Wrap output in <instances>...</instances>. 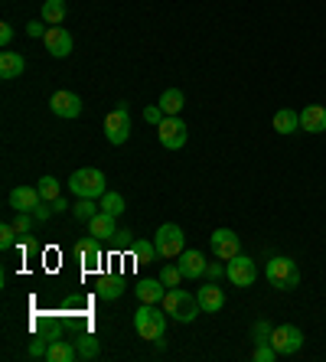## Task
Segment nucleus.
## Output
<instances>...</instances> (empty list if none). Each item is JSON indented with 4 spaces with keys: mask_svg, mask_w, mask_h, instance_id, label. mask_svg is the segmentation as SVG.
<instances>
[{
    "mask_svg": "<svg viewBox=\"0 0 326 362\" xmlns=\"http://www.w3.org/2000/svg\"><path fill=\"white\" fill-rule=\"evenodd\" d=\"M176 264H180V271H183L186 281L202 278V274H206V268H209V264H206V258H202L199 252H190V248H186L180 258H176Z\"/></svg>",
    "mask_w": 326,
    "mask_h": 362,
    "instance_id": "obj_16",
    "label": "nucleus"
},
{
    "mask_svg": "<svg viewBox=\"0 0 326 362\" xmlns=\"http://www.w3.org/2000/svg\"><path fill=\"white\" fill-rule=\"evenodd\" d=\"M42 42H46V52L56 56V59H66L69 52H72V33H69L66 26H50Z\"/></svg>",
    "mask_w": 326,
    "mask_h": 362,
    "instance_id": "obj_12",
    "label": "nucleus"
},
{
    "mask_svg": "<svg viewBox=\"0 0 326 362\" xmlns=\"http://www.w3.org/2000/svg\"><path fill=\"white\" fill-rule=\"evenodd\" d=\"M209 245L219 262H232L235 255H242V238L235 235L232 228H216L209 235Z\"/></svg>",
    "mask_w": 326,
    "mask_h": 362,
    "instance_id": "obj_8",
    "label": "nucleus"
},
{
    "mask_svg": "<svg viewBox=\"0 0 326 362\" xmlns=\"http://www.w3.org/2000/svg\"><path fill=\"white\" fill-rule=\"evenodd\" d=\"M46 353H50V343L42 337L30 339V346H26V359H46Z\"/></svg>",
    "mask_w": 326,
    "mask_h": 362,
    "instance_id": "obj_34",
    "label": "nucleus"
},
{
    "mask_svg": "<svg viewBox=\"0 0 326 362\" xmlns=\"http://www.w3.org/2000/svg\"><path fill=\"white\" fill-rule=\"evenodd\" d=\"M271 346L277 349V356L301 353V346H303L301 327H293V323H281V327H274V333H271Z\"/></svg>",
    "mask_w": 326,
    "mask_h": 362,
    "instance_id": "obj_7",
    "label": "nucleus"
},
{
    "mask_svg": "<svg viewBox=\"0 0 326 362\" xmlns=\"http://www.w3.org/2000/svg\"><path fill=\"white\" fill-rule=\"evenodd\" d=\"M163 118H167V115H163V108H160V105H147V108H144V121H147V124L160 127V124H163Z\"/></svg>",
    "mask_w": 326,
    "mask_h": 362,
    "instance_id": "obj_35",
    "label": "nucleus"
},
{
    "mask_svg": "<svg viewBox=\"0 0 326 362\" xmlns=\"http://www.w3.org/2000/svg\"><path fill=\"white\" fill-rule=\"evenodd\" d=\"M50 111L56 115V118L72 121V118H78V115H82V98H78L76 92H56L50 98Z\"/></svg>",
    "mask_w": 326,
    "mask_h": 362,
    "instance_id": "obj_11",
    "label": "nucleus"
},
{
    "mask_svg": "<svg viewBox=\"0 0 326 362\" xmlns=\"http://www.w3.org/2000/svg\"><path fill=\"white\" fill-rule=\"evenodd\" d=\"M251 333H255V343H261V339H271V333H274V327H271L268 320H258V323H255V329H251Z\"/></svg>",
    "mask_w": 326,
    "mask_h": 362,
    "instance_id": "obj_37",
    "label": "nucleus"
},
{
    "mask_svg": "<svg viewBox=\"0 0 326 362\" xmlns=\"http://www.w3.org/2000/svg\"><path fill=\"white\" fill-rule=\"evenodd\" d=\"M105 137H108V144H115V147H121V144L131 137V115H127L124 101H117L115 108L108 111V118H105Z\"/></svg>",
    "mask_w": 326,
    "mask_h": 362,
    "instance_id": "obj_6",
    "label": "nucleus"
},
{
    "mask_svg": "<svg viewBox=\"0 0 326 362\" xmlns=\"http://www.w3.org/2000/svg\"><path fill=\"white\" fill-rule=\"evenodd\" d=\"M160 281L167 287H180L183 284V271H180V264H163V271H160Z\"/></svg>",
    "mask_w": 326,
    "mask_h": 362,
    "instance_id": "obj_31",
    "label": "nucleus"
},
{
    "mask_svg": "<svg viewBox=\"0 0 326 362\" xmlns=\"http://www.w3.org/2000/svg\"><path fill=\"white\" fill-rule=\"evenodd\" d=\"M167 291L170 287L163 284L160 278H144V281H137V287H134V294H137V300L141 303H163Z\"/></svg>",
    "mask_w": 326,
    "mask_h": 362,
    "instance_id": "obj_13",
    "label": "nucleus"
},
{
    "mask_svg": "<svg viewBox=\"0 0 326 362\" xmlns=\"http://www.w3.org/2000/svg\"><path fill=\"white\" fill-rule=\"evenodd\" d=\"M26 36H33V40H42V36H46L40 20H30V23H26Z\"/></svg>",
    "mask_w": 326,
    "mask_h": 362,
    "instance_id": "obj_39",
    "label": "nucleus"
},
{
    "mask_svg": "<svg viewBox=\"0 0 326 362\" xmlns=\"http://www.w3.org/2000/svg\"><path fill=\"white\" fill-rule=\"evenodd\" d=\"M52 209H56V212H66V209H69V202H66V196H59V199H56V202H52Z\"/></svg>",
    "mask_w": 326,
    "mask_h": 362,
    "instance_id": "obj_42",
    "label": "nucleus"
},
{
    "mask_svg": "<svg viewBox=\"0 0 326 362\" xmlns=\"http://www.w3.org/2000/svg\"><path fill=\"white\" fill-rule=\"evenodd\" d=\"M33 219H36V216H30V212H17V219H13V228H17L20 235H30V228H33Z\"/></svg>",
    "mask_w": 326,
    "mask_h": 362,
    "instance_id": "obj_36",
    "label": "nucleus"
},
{
    "mask_svg": "<svg viewBox=\"0 0 326 362\" xmlns=\"http://www.w3.org/2000/svg\"><path fill=\"white\" fill-rule=\"evenodd\" d=\"M72 359H78V346L69 343V339H52L46 362H72Z\"/></svg>",
    "mask_w": 326,
    "mask_h": 362,
    "instance_id": "obj_21",
    "label": "nucleus"
},
{
    "mask_svg": "<svg viewBox=\"0 0 326 362\" xmlns=\"http://www.w3.org/2000/svg\"><path fill=\"white\" fill-rule=\"evenodd\" d=\"M226 274L235 287H251L258 278V268H255V258L248 255H235L232 262H226Z\"/></svg>",
    "mask_w": 326,
    "mask_h": 362,
    "instance_id": "obj_10",
    "label": "nucleus"
},
{
    "mask_svg": "<svg viewBox=\"0 0 326 362\" xmlns=\"http://www.w3.org/2000/svg\"><path fill=\"white\" fill-rule=\"evenodd\" d=\"M206 274H209V278H219V274H226V264H209Z\"/></svg>",
    "mask_w": 326,
    "mask_h": 362,
    "instance_id": "obj_41",
    "label": "nucleus"
},
{
    "mask_svg": "<svg viewBox=\"0 0 326 362\" xmlns=\"http://www.w3.org/2000/svg\"><path fill=\"white\" fill-rule=\"evenodd\" d=\"M274 131L277 134H293V131H301V111H293V108H281L274 115Z\"/></svg>",
    "mask_w": 326,
    "mask_h": 362,
    "instance_id": "obj_23",
    "label": "nucleus"
},
{
    "mask_svg": "<svg viewBox=\"0 0 326 362\" xmlns=\"http://www.w3.org/2000/svg\"><path fill=\"white\" fill-rule=\"evenodd\" d=\"M95 291H98L101 300H117V297L124 294V278L121 274H98Z\"/></svg>",
    "mask_w": 326,
    "mask_h": 362,
    "instance_id": "obj_18",
    "label": "nucleus"
},
{
    "mask_svg": "<svg viewBox=\"0 0 326 362\" xmlns=\"http://www.w3.org/2000/svg\"><path fill=\"white\" fill-rule=\"evenodd\" d=\"M23 69H26V59L20 52H10V49L0 52V78H20Z\"/></svg>",
    "mask_w": 326,
    "mask_h": 362,
    "instance_id": "obj_20",
    "label": "nucleus"
},
{
    "mask_svg": "<svg viewBox=\"0 0 326 362\" xmlns=\"http://www.w3.org/2000/svg\"><path fill=\"white\" fill-rule=\"evenodd\" d=\"M196 297H199L202 313H219L226 307V294H222V287H216V284H202L199 291H196Z\"/></svg>",
    "mask_w": 326,
    "mask_h": 362,
    "instance_id": "obj_17",
    "label": "nucleus"
},
{
    "mask_svg": "<svg viewBox=\"0 0 326 362\" xmlns=\"http://www.w3.org/2000/svg\"><path fill=\"white\" fill-rule=\"evenodd\" d=\"M76 346H78V359H95V356L101 353V343H98V337H95V333H85Z\"/></svg>",
    "mask_w": 326,
    "mask_h": 362,
    "instance_id": "obj_27",
    "label": "nucleus"
},
{
    "mask_svg": "<svg viewBox=\"0 0 326 362\" xmlns=\"http://www.w3.org/2000/svg\"><path fill=\"white\" fill-rule=\"evenodd\" d=\"M301 131L307 134H323L326 131V105H307L301 111Z\"/></svg>",
    "mask_w": 326,
    "mask_h": 362,
    "instance_id": "obj_15",
    "label": "nucleus"
},
{
    "mask_svg": "<svg viewBox=\"0 0 326 362\" xmlns=\"http://www.w3.org/2000/svg\"><path fill=\"white\" fill-rule=\"evenodd\" d=\"M40 202H42V196L36 186H17L10 193V209H17V212H33Z\"/></svg>",
    "mask_w": 326,
    "mask_h": 362,
    "instance_id": "obj_14",
    "label": "nucleus"
},
{
    "mask_svg": "<svg viewBox=\"0 0 326 362\" xmlns=\"http://www.w3.org/2000/svg\"><path fill=\"white\" fill-rule=\"evenodd\" d=\"M42 20L59 26L66 20V0H42Z\"/></svg>",
    "mask_w": 326,
    "mask_h": 362,
    "instance_id": "obj_25",
    "label": "nucleus"
},
{
    "mask_svg": "<svg viewBox=\"0 0 326 362\" xmlns=\"http://www.w3.org/2000/svg\"><path fill=\"white\" fill-rule=\"evenodd\" d=\"M167 320H170V313L160 310L157 303H141V307H137V313H134L137 337L147 339V343H160V339H163V333H167Z\"/></svg>",
    "mask_w": 326,
    "mask_h": 362,
    "instance_id": "obj_1",
    "label": "nucleus"
},
{
    "mask_svg": "<svg viewBox=\"0 0 326 362\" xmlns=\"http://www.w3.org/2000/svg\"><path fill=\"white\" fill-rule=\"evenodd\" d=\"M157 137L167 151H180L186 144V137H190V127L180 121V115H170V118H163V124L157 127Z\"/></svg>",
    "mask_w": 326,
    "mask_h": 362,
    "instance_id": "obj_9",
    "label": "nucleus"
},
{
    "mask_svg": "<svg viewBox=\"0 0 326 362\" xmlns=\"http://www.w3.org/2000/svg\"><path fill=\"white\" fill-rule=\"evenodd\" d=\"M52 212H56V209H52V202H46V199H42L40 206H36V209H33V216H36V222H46V219H50V216H52Z\"/></svg>",
    "mask_w": 326,
    "mask_h": 362,
    "instance_id": "obj_38",
    "label": "nucleus"
},
{
    "mask_svg": "<svg viewBox=\"0 0 326 362\" xmlns=\"http://www.w3.org/2000/svg\"><path fill=\"white\" fill-rule=\"evenodd\" d=\"M153 245H157L160 258H170V262H176V258L186 252V235H183V228L176 226V222H167V226H160L157 235H153Z\"/></svg>",
    "mask_w": 326,
    "mask_h": 362,
    "instance_id": "obj_5",
    "label": "nucleus"
},
{
    "mask_svg": "<svg viewBox=\"0 0 326 362\" xmlns=\"http://www.w3.org/2000/svg\"><path fill=\"white\" fill-rule=\"evenodd\" d=\"M88 232H92L95 238H101V242H108V238L117 235V226H115V216H108V212H98L92 222H88Z\"/></svg>",
    "mask_w": 326,
    "mask_h": 362,
    "instance_id": "obj_22",
    "label": "nucleus"
},
{
    "mask_svg": "<svg viewBox=\"0 0 326 362\" xmlns=\"http://www.w3.org/2000/svg\"><path fill=\"white\" fill-rule=\"evenodd\" d=\"M36 189H40V196H42L46 202H56L59 196H62V186H59L56 177H42L40 183H36Z\"/></svg>",
    "mask_w": 326,
    "mask_h": 362,
    "instance_id": "obj_28",
    "label": "nucleus"
},
{
    "mask_svg": "<svg viewBox=\"0 0 326 362\" xmlns=\"http://www.w3.org/2000/svg\"><path fill=\"white\" fill-rule=\"evenodd\" d=\"M160 108H163V115H180V111H183V105H186V95L180 92V88H167V92L160 95V101H157Z\"/></svg>",
    "mask_w": 326,
    "mask_h": 362,
    "instance_id": "obj_24",
    "label": "nucleus"
},
{
    "mask_svg": "<svg viewBox=\"0 0 326 362\" xmlns=\"http://www.w3.org/2000/svg\"><path fill=\"white\" fill-rule=\"evenodd\" d=\"M10 40H13V26H10V23H4V26H0V46L7 49V46H10Z\"/></svg>",
    "mask_w": 326,
    "mask_h": 362,
    "instance_id": "obj_40",
    "label": "nucleus"
},
{
    "mask_svg": "<svg viewBox=\"0 0 326 362\" xmlns=\"http://www.w3.org/2000/svg\"><path fill=\"white\" fill-rule=\"evenodd\" d=\"M163 310H167L170 320H176V323H192L202 313V307H199V297L196 294H190L183 287H170L167 297H163Z\"/></svg>",
    "mask_w": 326,
    "mask_h": 362,
    "instance_id": "obj_2",
    "label": "nucleus"
},
{
    "mask_svg": "<svg viewBox=\"0 0 326 362\" xmlns=\"http://www.w3.org/2000/svg\"><path fill=\"white\" fill-rule=\"evenodd\" d=\"M98 212H101V202L98 199H78L76 206H72V216H76V219H82V222H92Z\"/></svg>",
    "mask_w": 326,
    "mask_h": 362,
    "instance_id": "obj_26",
    "label": "nucleus"
},
{
    "mask_svg": "<svg viewBox=\"0 0 326 362\" xmlns=\"http://www.w3.org/2000/svg\"><path fill=\"white\" fill-rule=\"evenodd\" d=\"M131 252H134V262L137 264H147V262H153V258L160 255L153 242H134V248H131Z\"/></svg>",
    "mask_w": 326,
    "mask_h": 362,
    "instance_id": "obj_30",
    "label": "nucleus"
},
{
    "mask_svg": "<svg viewBox=\"0 0 326 362\" xmlns=\"http://www.w3.org/2000/svg\"><path fill=\"white\" fill-rule=\"evenodd\" d=\"M264 278H268V284L277 287V291H293V287L301 284V268H297L293 258L277 255V258L268 262V268H264Z\"/></svg>",
    "mask_w": 326,
    "mask_h": 362,
    "instance_id": "obj_4",
    "label": "nucleus"
},
{
    "mask_svg": "<svg viewBox=\"0 0 326 362\" xmlns=\"http://www.w3.org/2000/svg\"><path fill=\"white\" fill-rule=\"evenodd\" d=\"M274 359H277V349L271 346V339L255 343V362H274Z\"/></svg>",
    "mask_w": 326,
    "mask_h": 362,
    "instance_id": "obj_32",
    "label": "nucleus"
},
{
    "mask_svg": "<svg viewBox=\"0 0 326 362\" xmlns=\"http://www.w3.org/2000/svg\"><path fill=\"white\" fill-rule=\"evenodd\" d=\"M127 206H124V196L121 193H105L101 196V212H108V216H121V212H124Z\"/></svg>",
    "mask_w": 326,
    "mask_h": 362,
    "instance_id": "obj_29",
    "label": "nucleus"
},
{
    "mask_svg": "<svg viewBox=\"0 0 326 362\" xmlns=\"http://www.w3.org/2000/svg\"><path fill=\"white\" fill-rule=\"evenodd\" d=\"M69 186H72V193H76L78 199H101V196L108 193V180H105V173H101L98 167L76 170L72 180H69Z\"/></svg>",
    "mask_w": 326,
    "mask_h": 362,
    "instance_id": "obj_3",
    "label": "nucleus"
},
{
    "mask_svg": "<svg viewBox=\"0 0 326 362\" xmlns=\"http://www.w3.org/2000/svg\"><path fill=\"white\" fill-rule=\"evenodd\" d=\"M76 255L82 258L85 268L95 271L101 264V238H95V235L92 238H82V242L76 245Z\"/></svg>",
    "mask_w": 326,
    "mask_h": 362,
    "instance_id": "obj_19",
    "label": "nucleus"
},
{
    "mask_svg": "<svg viewBox=\"0 0 326 362\" xmlns=\"http://www.w3.org/2000/svg\"><path fill=\"white\" fill-rule=\"evenodd\" d=\"M17 228H13V222H4V226H0V248H4V252H10V248H13V245H17Z\"/></svg>",
    "mask_w": 326,
    "mask_h": 362,
    "instance_id": "obj_33",
    "label": "nucleus"
}]
</instances>
